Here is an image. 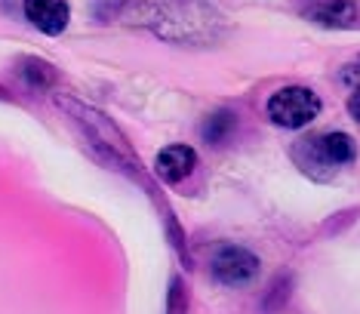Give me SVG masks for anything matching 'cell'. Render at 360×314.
<instances>
[{"instance_id":"cell-1","label":"cell","mask_w":360,"mask_h":314,"mask_svg":"<svg viewBox=\"0 0 360 314\" xmlns=\"http://www.w3.org/2000/svg\"><path fill=\"white\" fill-rule=\"evenodd\" d=\"M117 19L179 46H212L228 34V19L207 0H124Z\"/></svg>"},{"instance_id":"cell-2","label":"cell","mask_w":360,"mask_h":314,"mask_svg":"<svg viewBox=\"0 0 360 314\" xmlns=\"http://www.w3.org/2000/svg\"><path fill=\"white\" fill-rule=\"evenodd\" d=\"M357 157V145L348 133H317V136H305L292 145V161L299 163V170L305 176L326 182L348 163H354Z\"/></svg>"},{"instance_id":"cell-3","label":"cell","mask_w":360,"mask_h":314,"mask_svg":"<svg viewBox=\"0 0 360 314\" xmlns=\"http://www.w3.org/2000/svg\"><path fill=\"white\" fill-rule=\"evenodd\" d=\"M268 120L283 130H302L321 114V99L308 87H283L268 99Z\"/></svg>"},{"instance_id":"cell-4","label":"cell","mask_w":360,"mask_h":314,"mask_svg":"<svg viewBox=\"0 0 360 314\" xmlns=\"http://www.w3.org/2000/svg\"><path fill=\"white\" fill-rule=\"evenodd\" d=\"M259 275V259L247 246H222L212 256V277L225 287H243Z\"/></svg>"},{"instance_id":"cell-5","label":"cell","mask_w":360,"mask_h":314,"mask_svg":"<svg viewBox=\"0 0 360 314\" xmlns=\"http://www.w3.org/2000/svg\"><path fill=\"white\" fill-rule=\"evenodd\" d=\"M198 167V154H194L191 145H169L160 148L158 157H154V172L167 182V185H176V182L188 179Z\"/></svg>"},{"instance_id":"cell-6","label":"cell","mask_w":360,"mask_h":314,"mask_svg":"<svg viewBox=\"0 0 360 314\" xmlns=\"http://www.w3.org/2000/svg\"><path fill=\"white\" fill-rule=\"evenodd\" d=\"M25 19L44 34H62L71 19V6L65 0H25Z\"/></svg>"},{"instance_id":"cell-7","label":"cell","mask_w":360,"mask_h":314,"mask_svg":"<svg viewBox=\"0 0 360 314\" xmlns=\"http://www.w3.org/2000/svg\"><path fill=\"white\" fill-rule=\"evenodd\" d=\"M305 15L326 28H348L357 22V6L354 0H311L305 6Z\"/></svg>"},{"instance_id":"cell-8","label":"cell","mask_w":360,"mask_h":314,"mask_svg":"<svg viewBox=\"0 0 360 314\" xmlns=\"http://www.w3.org/2000/svg\"><path fill=\"white\" fill-rule=\"evenodd\" d=\"M234 130H237V118H234V111H212L207 120H203V139H207L210 145H225L228 139L234 136Z\"/></svg>"},{"instance_id":"cell-9","label":"cell","mask_w":360,"mask_h":314,"mask_svg":"<svg viewBox=\"0 0 360 314\" xmlns=\"http://www.w3.org/2000/svg\"><path fill=\"white\" fill-rule=\"evenodd\" d=\"M19 71H22V77H25L31 87H37V89H46V87H53V84H56V71H53V65L40 62V59H25Z\"/></svg>"},{"instance_id":"cell-10","label":"cell","mask_w":360,"mask_h":314,"mask_svg":"<svg viewBox=\"0 0 360 314\" xmlns=\"http://www.w3.org/2000/svg\"><path fill=\"white\" fill-rule=\"evenodd\" d=\"M188 311V293L182 277L169 280V296H167V314H185Z\"/></svg>"},{"instance_id":"cell-11","label":"cell","mask_w":360,"mask_h":314,"mask_svg":"<svg viewBox=\"0 0 360 314\" xmlns=\"http://www.w3.org/2000/svg\"><path fill=\"white\" fill-rule=\"evenodd\" d=\"M286 293H290V277H281V280H277V284H274V293H271V299H265V308L268 311H271V308H281V305H283V299H286Z\"/></svg>"},{"instance_id":"cell-12","label":"cell","mask_w":360,"mask_h":314,"mask_svg":"<svg viewBox=\"0 0 360 314\" xmlns=\"http://www.w3.org/2000/svg\"><path fill=\"white\" fill-rule=\"evenodd\" d=\"M342 80H345V84H351V87H360V56L348 65L345 71H342Z\"/></svg>"},{"instance_id":"cell-13","label":"cell","mask_w":360,"mask_h":314,"mask_svg":"<svg viewBox=\"0 0 360 314\" xmlns=\"http://www.w3.org/2000/svg\"><path fill=\"white\" fill-rule=\"evenodd\" d=\"M348 111H351V118L360 123V87H354V93L348 99Z\"/></svg>"}]
</instances>
